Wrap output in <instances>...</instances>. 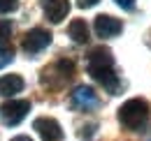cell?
<instances>
[{
  "instance_id": "1",
  "label": "cell",
  "mask_w": 151,
  "mask_h": 141,
  "mask_svg": "<svg viewBox=\"0 0 151 141\" xmlns=\"http://www.w3.org/2000/svg\"><path fill=\"white\" fill-rule=\"evenodd\" d=\"M151 116V106L147 100H142V97H132L128 102H123L121 109H119V120L123 127H128V130H139V127H144L147 120H149Z\"/></svg>"
},
{
  "instance_id": "2",
  "label": "cell",
  "mask_w": 151,
  "mask_h": 141,
  "mask_svg": "<svg viewBox=\"0 0 151 141\" xmlns=\"http://www.w3.org/2000/svg\"><path fill=\"white\" fill-rule=\"evenodd\" d=\"M30 111V102L28 100H9L0 106V120L5 125H19Z\"/></svg>"
},
{
  "instance_id": "3",
  "label": "cell",
  "mask_w": 151,
  "mask_h": 141,
  "mask_svg": "<svg viewBox=\"0 0 151 141\" xmlns=\"http://www.w3.org/2000/svg\"><path fill=\"white\" fill-rule=\"evenodd\" d=\"M51 44V33L44 28H33L30 33H26L23 37V51L26 53H40L42 49H47Z\"/></svg>"
},
{
  "instance_id": "4",
  "label": "cell",
  "mask_w": 151,
  "mask_h": 141,
  "mask_svg": "<svg viewBox=\"0 0 151 141\" xmlns=\"http://www.w3.org/2000/svg\"><path fill=\"white\" fill-rule=\"evenodd\" d=\"M33 127L37 130L42 141H63V130H60L58 120H54V118H37L33 123Z\"/></svg>"
},
{
  "instance_id": "5",
  "label": "cell",
  "mask_w": 151,
  "mask_h": 141,
  "mask_svg": "<svg viewBox=\"0 0 151 141\" xmlns=\"http://www.w3.org/2000/svg\"><path fill=\"white\" fill-rule=\"evenodd\" d=\"M95 33L100 37H116L119 33H121V21L119 19L109 16V14H100V16H95Z\"/></svg>"
},
{
  "instance_id": "6",
  "label": "cell",
  "mask_w": 151,
  "mask_h": 141,
  "mask_svg": "<svg viewBox=\"0 0 151 141\" xmlns=\"http://www.w3.org/2000/svg\"><path fill=\"white\" fill-rule=\"evenodd\" d=\"M72 106L88 111V109L98 106V95H95L93 88H88V86H77L75 93H72Z\"/></svg>"
},
{
  "instance_id": "7",
  "label": "cell",
  "mask_w": 151,
  "mask_h": 141,
  "mask_svg": "<svg viewBox=\"0 0 151 141\" xmlns=\"http://www.w3.org/2000/svg\"><path fill=\"white\" fill-rule=\"evenodd\" d=\"M42 9H44V14H47V19L51 23H60L70 12V2L68 0H44Z\"/></svg>"
},
{
  "instance_id": "8",
  "label": "cell",
  "mask_w": 151,
  "mask_h": 141,
  "mask_svg": "<svg viewBox=\"0 0 151 141\" xmlns=\"http://www.w3.org/2000/svg\"><path fill=\"white\" fill-rule=\"evenodd\" d=\"M114 65V58L112 51L107 46H95L88 53V70H100V67H112Z\"/></svg>"
},
{
  "instance_id": "9",
  "label": "cell",
  "mask_w": 151,
  "mask_h": 141,
  "mask_svg": "<svg viewBox=\"0 0 151 141\" xmlns=\"http://www.w3.org/2000/svg\"><path fill=\"white\" fill-rule=\"evenodd\" d=\"M88 74L93 76L95 81L102 86V88H107L109 93H116L119 90V76L114 74L112 67H100V70H88Z\"/></svg>"
},
{
  "instance_id": "10",
  "label": "cell",
  "mask_w": 151,
  "mask_h": 141,
  "mask_svg": "<svg viewBox=\"0 0 151 141\" xmlns=\"http://www.w3.org/2000/svg\"><path fill=\"white\" fill-rule=\"evenodd\" d=\"M23 90V79L19 74H7V76H0V95L2 97H12Z\"/></svg>"
},
{
  "instance_id": "11",
  "label": "cell",
  "mask_w": 151,
  "mask_h": 141,
  "mask_svg": "<svg viewBox=\"0 0 151 141\" xmlns=\"http://www.w3.org/2000/svg\"><path fill=\"white\" fill-rule=\"evenodd\" d=\"M68 35L72 37V42H77V44H86L88 42V26L81 19H75L68 26Z\"/></svg>"
},
{
  "instance_id": "12",
  "label": "cell",
  "mask_w": 151,
  "mask_h": 141,
  "mask_svg": "<svg viewBox=\"0 0 151 141\" xmlns=\"http://www.w3.org/2000/svg\"><path fill=\"white\" fill-rule=\"evenodd\" d=\"M54 67H56V70L60 72V76H63L65 81L75 76V63H72V60H65V58H60V60H58Z\"/></svg>"
},
{
  "instance_id": "13",
  "label": "cell",
  "mask_w": 151,
  "mask_h": 141,
  "mask_svg": "<svg viewBox=\"0 0 151 141\" xmlns=\"http://www.w3.org/2000/svg\"><path fill=\"white\" fill-rule=\"evenodd\" d=\"M12 58H14L12 46H7V44H0V67H5L7 63H12Z\"/></svg>"
},
{
  "instance_id": "14",
  "label": "cell",
  "mask_w": 151,
  "mask_h": 141,
  "mask_svg": "<svg viewBox=\"0 0 151 141\" xmlns=\"http://www.w3.org/2000/svg\"><path fill=\"white\" fill-rule=\"evenodd\" d=\"M9 35H12V23L0 19V44H5L9 39Z\"/></svg>"
},
{
  "instance_id": "15",
  "label": "cell",
  "mask_w": 151,
  "mask_h": 141,
  "mask_svg": "<svg viewBox=\"0 0 151 141\" xmlns=\"http://www.w3.org/2000/svg\"><path fill=\"white\" fill-rule=\"evenodd\" d=\"M19 7V0H0V14H9Z\"/></svg>"
},
{
  "instance_id": "16",
  "label": "cell",
  "mask_w": 151,
  "mask_h": 141,
  "mask_svg": "<svg viewBox=\"0 0 151 141\" xmlns=\"http://www.w3.org/2000/svg\"><path fill=\"white\" fill-rule=\"evenodd\" d=\"M116 5H119L121 9H132V7H135V0H116Z\"/></svg>"
},
{
  "instance_id": "17",
  "label": "cell",
  "mask_w": 151,
  "mask_h": 141,
  "mask_svg": "<svg viewBox=\"0 0 151 141\" xmlns=\"http://www.w3.org/2000/svg\"><path fill=\"white\" fill-rule=\"evenodd\" d=\"M95 2H98V0H77V5H79V7H93Z\"/></svg>"
},
{
  "instance_id": "18",
  "label": "cell",
  "mask_w": 151,
  "mask_h": 141,
  "mask_svg": "<svg viewBox=\"0 0 151 141\" xmlns=\"http://www.w3.org/2000/svg\"><path fill=\"white\" fill-rule=\"evenodd\" d=\"M12 141H33L30 137H26V134H19V137H14Z\"/></svg>"
}]
</instances>
